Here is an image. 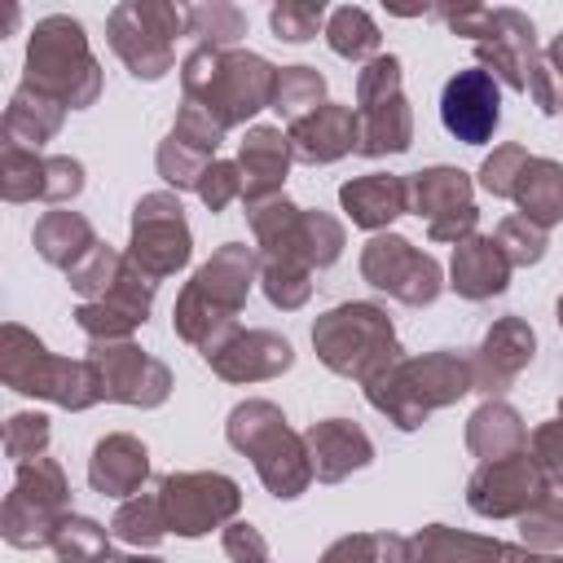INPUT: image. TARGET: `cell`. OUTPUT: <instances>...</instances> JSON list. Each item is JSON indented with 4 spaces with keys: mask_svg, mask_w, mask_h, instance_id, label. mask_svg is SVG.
Wrapping results in <instances>:
<instances>
[{
    "mask_svg": "<svg viewBox=\"0 0 563 563\" xmlns=\"http://www.w3.org/2000/svg\"><path fill=\"white\" fill-rule=\"evenodd\" d=\"M255 277H260V251H251L246 242H224L220 251H211V260H202L194 268V277L176 295L172 330L189 347H198L202 361L216 356L242 330L238 312H242Z\"/></svg>",
    "mask_w": 563,
    "mask_h": 563,
    "instance_id": "cell-1",
    "label": "cell"
},
{
    "mask_svg": "<svg viewBox=\"0 0 563 563\" xmlns=\"http://www.w3.org/2000/svg\"><path fill=\"white\" fill-rule=\"evenodd\" d=\"M466 391H475L471 356L453 347H435L422 356H400L391 369L365 383V400L400 431H418L435 409L457 405Z\"/></svg>",
    "mask_w": 563,
    "mask_h": 563,
    "instance_id": "cell-2",
    "label": "cell"
},
{
    "mask_svg": "<svg viewBox=\"0 0 563 563\" xmlns=\"http://www.w3.org/2000/svg\"><path fill=\"white\" fill-rule=\"evenodd\" d=\"M273 84H277V66H268L260 53H246V48H229V53L194 48L180 62L185 101L202 106L224 132L268 110Z\"/></svg>",
    "mask_w": 563,
    "mask_h": 563,
    "instance_id": "cell-3",
    "label": "cell"
},
{
    "mask_svg": "<svg viewBox=\"0 0 563 563\" xmlns=\"http://www.w3.org/2000/svg\"><path fill=\"white\" fill-rule=\"evenodd\" d=\"M0 383L18 396H35V400H53L70 413L92 409L101 396V378L97 365L88 356H53L44 347L40 334H31L18 321L0 325Z\"/></svg>",
    "mask_w": 563,
    "mask_h": 563,
    "instance_id": "cell-4",
    "label": "cell"
},
{
    "mask_svg": "<svg viewBox=\"0 0 563 563\" xmlns=\"http://www.w3.org/2000/svg\"><path fill=\"white\" fill-rule=\"evenodd\" d=\"M22 84L53 97L66 110H88L101 97V62L88 48V35L75 18L48 13L31 26Z\"/></svg>",
    "mask_w": 563,
    "mask_h": 563,
    "instance_id": "cell-5",
    "label": "cell"
},
{
    "mask_svg": "<svg viewBox=\"0 0 563 563\" xmlns=\"http://www.w3.org/2000/svg\"><path fill=\"white\" fill-rule=\"evenodd\" d=\"M224 440L242 457L255 462L260 484L273 497H282V501H295L317 479L303 435L286 422V413L273 400H242V405H233L229 422H224Z\"/></svg>",
    "mask_w": 563,
    "mask_h": 563,
    "instance_id": "cell-6",
    "label": "cell"
},
{
    "mask_svg": "<svg viewBox=\"0 0 563 563\" xmlns=\"http://www.w3.org/2000/svg\"><path fill=\"white\" fill-rule=\"evenodd\" d=\"M312 347L330 374L356 378L361 387L405 356L391 317L369 299H347L321 312L312 321Z\"/></svg>",
    "mask_w": 563,
    "mask_h": 563,
    "instance_id": "cell-7",
    "label": "cell"
},
{
    "mask_svg": "<svg viewBox=\"0 0 563 563\" xmlns=\"http://www.w3.org/2000/svg\"><path fill=\"white\" fill-rule=\"evenodd\" d=\"M246 224L255 233L260 260H299L308 268H330L347 246V233L330 211L295 207L286 194L246 202Z\"/></svg>",
    "mask_w": 563,
    "mask_h": 563,
    "instance_id": "cell-8",
    "label": "cell"
},
{
    "mask_svg": "<svg viewBox=\"0 0 563 563\" xmlns=\"http://www.w3.org/2000/svg\"><path fill=\"white\" fill-rule=\"evenodd\" d=\"M66 515H70V479L62 462H53L48 453L35 462H18L13 488L0 506V537L13 550H40L53 545V532Z\"/></svg>",
    "mask_w": 563,
    "mask_h": 563,
    "instance_id": "cell-9",
    "label": "cell"
},
{
    "mask_svg": "<svg viewBox=\"0 0 563 563\" xmlns=\"http://www.w3.org/2000/svg\"><path fill=\"white\" fill-rule=\"evenodd\" d=\"M356 154L383 158V154H405L413 145V110L400 88V57L378 53L356 70Z\"/></svg>",
    "mask_w": 563,
    "mask_h": 563,
    "instance_id": "cell-10",
    "label": "cell"
},
{
    "mask_svg": "<svg viewBox=\"0 0 563 563\" xmlns=\"http://www.w3.org/2000/svg\"><path fill=\"white\" fill-rule=\"evenodd\" d=\"M185 31V9L163 0H123L106 18L114 57L136 79H163L176 66V35Z\"/></svg>",
    "mask_w": 563,
    "mask_h": 563,
    "instance_id": "cell-11",
    "label": "cell"
},
{
    "mask_svg": "<svg viewBox=\"0 0 563 563\" xmlns=\"http://www.w3.org/2000/svg\"><path fill=\"white\" fill-rule=\"evenodd\" d=\"M194 255V233L185 220V207L172 189L141 194L132 207V238H128V260L150 273L154 282L180 273Z\"/></svg>",
    "mask_w": 563,
    "mask_h": 563,
    "instance_id": "cell-12",
    "label": "cell"
},
{
    "mask_svg": "<svg viewBox=\"0 0 563 563\" xmlns=\"http://www.w3.org/2000/svg\"><path fill=\"white\" fill-rule=\"evenodd\" d=\"M361 277L374 286V290H387L396 303L405 308H427L440 299V290L449 286L444 282V268L435 255L418 251L409 238L400 233H374L365 246H361Z\"/></svg>",
    "mask_w": 563,
    "mask_h": 563,
    "instance_id": "cell-13",
    "label": "cell"
},
{
    "mask_svg": "<svg viewBox=\"0 0 563 563\" xmlns=\"http://www.w3.org/2000/svg\"><path fill=\"white\" fill-rule=\"evenodd\" d=\"M158 497L176 537H207L211 528L233 523V515L242 510L238 479L220 471H172L158 479Z\"/></svg>",
    "mask_w": 563,
    "mask_h": 563,
    "instance_id": "cell-14",
    "label": "cell"
},
{
    "mask_svg": "<svg viewBox=\"0 0 563 563\" xmlns=\"http://www.w3.org/2000/svg\"><path fill=\"white\" fill-rule=\"evenodd\" d=\"M471 176L462 167H422L409 176V211L427 220V238L431 242H466L479 224L475 198H471Z\"/></svg>",
    "mask_w": 563,
    "mask_h": 563,
    "instance_id": "cell-15",
    "label": "cell"
},
{
    "mask_svg": "<svg viewBox=\"0 0 563 563\" xmlns=\"http://www.w3.org/2000/svg\"><path fill=\"white\" fill-rule=\"evenodd\" d=\"M88 361L97 365L101 378V396L114 405H132V409H158L172 396V369L150 356L145 347H136L132 339L119 343H88Z\"/></svg>",
    "mask_w": 563,
    "mask_h": 563,
    "instance_id": "cell-16",
    "label": "cell"
},
{
    "mask_svg": "<svg viewBox=\"0 0 563 563\" xmlns=\"http://www.w3.org/2000/svg\"><path fill=\"white\" fill-rule=\"evenodd\" d=\"M545 471L532 462V453H515L501 462H479L466 479V506L479 519H519L537 506L545 493Z\"/></svg>",
    "mask_w": 563,
    "mask_h": 563,
    "instance_id": "cell-17",
    "label": "cell"
},
{
    "mask_svg": "<svg viewBox=\"0 0 563 563\" xmlns=\"http://www.w3.org/2000/svg\"><path fill=\"white\" fill-rule=\"evenodd\" d=\"M128 255V251H123ZM154 290L158 282L150 273H141L132 260L123 264L119 282L101 295V299H88L75 308V325L88 334V343H119V339H132L136 325H145L150 317V303H154Z\"/></svg>",
    "mask_w": 563,
    "mask_h": 563,
    "instance_id": "cell-18",
    "label": "cell"
},
{
    "mask_svg": "<svg viewBox=\"0 0 563 563\" xmlns=\"http://www.w3.org/2000/svg\"><path fill=\"white\" fill-rule=\"evenodd\" d=\"M440 123L462 145L493 141V132L501 123V84L479 66L457 70L440 92Z\"/></svg>",
    "mask_w": 563,
    "mask_h": 563,
    "instance_id": "cell-19",
    "label": "cell"
},
{
    "mask_svg": "<svg viewBox=\"0 0 563 563\" xmlns=\"http://www.w3.org/2000/svg\"><path fill=\"white\" fill-rule=\"evenodd\" d=\"M541 62L537 31L519 9H493L484 40L475 44V66L488 70L501 88L528 92V70Z\"/></svg>",
    "mask_w": 563,
    "mask_h": 563,
    "instance_id": "cell-20",
    "label": "cell"
},
{
    "mask_svg": "<svg viewBox=\"0 0 563 563\" xmlns=\"http://www.w3.org/2000/svg\"><path fill=\"white\" fill-rule=\"evenodd\" d=\"M532 356H537V330L523 317H515V312L510 317H497L484 330V339H479V347L471 356L475 391H484L493 400L497 391H506L532 365Z\"/></svg>",
    "mask_w": 563,
    "mask_h": 563,
    "instance_id": "cell-21",
    "label": "cell"
},
{
    "mask_svg": "<svg viewBox=\"0 0 563 563\" xmlns=\"http://www.w3.org/2000/svg\"><path fill=\"white\" fill-rule=\"evenodd\" d=\"M356 136H361L356 106H339V101H325V106H317L312 114H303L299 123L286 128L295 163H308V167L339 163L343 154L356 150Z\"/></svg>",
    "mask_w": 563,
    "mask_h": 563,
    "instance_id": "cell-22",
    "label": "cell"
},
{
    "mask_svg": "<svg viewBox=\"0 0 563 563\" xmlns=\"http://www.w3.org/2000/svg\"><path fill=\"white\" fill-rule=\"evenodd\" d=\"M207 365L224 383H264L295 365V347L277 330H238L216 356H207Z\"/></svg>",
    "mask_w": 563,
    "mask_h": 563,
    "instance_id": "cell-23",
    "label": "cell"
},
{
    "mask_svg": "<svg viewBox=\"0 0 563 563\" xmlns=\"http://www.w3.org/2000/svg\"><path fill=\"white\" fill-rule=\"evenodd\" d=\"M303 444H308L317 484H339L352 471L374 462V440L352 418H321V422H312L303 431Z\"/></svg>",
    "mask_w": 563,
    "mask_h": 563,
    "instance_id": "cell-24",
    "label": "cell"
},
{
    "mask_svg": "<svg viewBox=\"0 0 563 563\" xmlns=\"http://www.w3.org/2000/svg\"><path fill=\"white\" fill-rule=\"evenodd\" d=\"M295 154L282 128L273 123H255L246 128V136L238 141V172H242V202H260L282 194V180L290 172Z\"/></svg>",
    "mask_w": 563,
    "mask_h": 563,
    "instance_id": "cell-25",
    "label": "cell"
},
{
    "mask_svg": "<svg viewBox=\"0 0 563 563\" xmlns=\"http://www.w3.org/2000/svg\"><path fill=\"white\" fill-rule=\"evenodd\" d=\"M339 207L347 211L356 229L387 233V224L409 211V176H391V172L352 176L339 185Z\"/></svg>",
    "mask_w": 563,
    "mask_h": 563,
    "instance_id": "cell-26",
    "label": "cell"
},
{
    "mask_svg": "<svg viewBox=\"0 0 563 563\" xmlns=\"http://www.w3.org/2000/svg\"><path fill=\"white\" fill-rule=\"evenodd\" d=\"M150 479V449L128 435V431H110L92 444V457H88V484L92 493L101 497H136Z\"/></svg>",
    "mask_w": 563,
    "mask_h": 563,
    "instance_id": "cell-27",
    "label": "cell"
},
{
    "mask_svg": "<svg viewBox=\"0 0 563 563\" xmlns=\"http://www.w3.org/2000/svg\"><path fill=\"white\" fill-rule=\"evenodd\" d=\"M449 286L471 303H484V299L501 295L510 286V260L497 246V238L471 233L466 242H457L453 260H449Z\"/></svg>",
    "mask_w": 563,
    "mask_h": 563,
    "instance_id": "cell-28",
    "label": "cell"
},
{
    "mask_svg": "<svg viewBox=\"0 0 563 563\" xmlns=\"http://www.w3.org/2000/svg\"><path fill=\"white\" fill-rule=\"evenodd\" d=\"M466 449L479 462H501L515 453H528V422L515 405L506 400H484L471 418H466Z\"/></svg>",
    "mask_w": 563,
    "mask_h": 563,
    "instance_id": "cell-29",
    "label": "cell"
},
{
    "mask_svg": "<svg viewBox=\"0 0 563 563\" xmlns=\"http://www.w3.org/2000/svg\"><path fill=\"white\" fill-rule=\"evenodd\" d=\"M31 242L40 251V260L53 264V268H62V273H70L75 264H84L101 246L97 233H92V224L79 211H66V207L44 211L35 220V229H31Z\"/></svg>",
    "mask_w": 563,
    "mask_h": 563,
    "instance_id": "cell-30",
    "label": "cell"
},
{
    "mask_svg": "<svg viewBox=\"0 0 563 563\" xmlns=\"http://www.w3.org/2000/svg\"><path fill=\"white\" fill-rule=\"evenodd\" d=\"M62 119H66V106H57L53 97H44V92L18 84L13 97H9V106H4L0 132H4V145L40 150V145H48V141L62 132Z\"/></svg>",
    "mask_w": 563,
    "mask_h": 563,
    "instance_id": "cell-31",
    "label": "cell"
},
{
    "mask_svg": "<svg viewBox=\"0 0 563 563\" xmlns=\"http://www.w3.org/2000/svg\"><path fill=\"white\" fill-rule=\"evenodd\" d=\"M501 541L484 532H462L449 523H427L409 537V563H497Z\"/></svg>",
    "mask_w": 563,
    "mask_h": 563,
    "instance_id": "cell-32",
    "label": "cell"
},
{
    "mask_svg": "<svg viewBox=\"0 0 563 563\" xmlns=\"http://www.w3.org/2000/svg\"><path fill=\"white\" fill-rule=\"evenodd\" d=\"M510 202L519 207L523 220L550 229L563 220V163L554 158H528V167L515 180Z\"/></svg>",
    "mask_w": 563,
    "mask_h": 563,
    "instance_id": "cell-33",
    "label": "cell"
},
{
    "mask_svg": "<svg viewBox=\"0 0 563 563\" xmlns=\"http://www.w3.org/2000/svg\"><path fill=\"white\" fill-rule=\"evenodd\" d=\"M167 510H163V497L158 488L154 493H136L128 501H119L114 519H110V537L123 541V545H136V550H154L163 537H167Z\"/></svg>",
    "mask_w": 563,
    "mask_h": 563,
    "instance_id": "cell-34",
    "label": "cell"
},
{
    "mask_svg": "<svg viewBox=\"0 0 563 563\" xmlns=\"http://www.w3.org/2000/svg\"><path fill=\"white\" fill-rule=\"evenodd\" d=\"M325 44H330V53H339V57L365 66V62L378 57L383 35H378V22H374L361 4H343V9H334V13L325 18Z\"/></svg>",
    "mask_w": 563,
    "mask_h": 563,
    "instance_id": "cell-35",
    "label": "cell"
},
{
    "mask_svg": "<svg viewBox=\"0 0 563 563\" xmlns=\"http://www.w3.org/2000/svg\"><path fill=\"white\" fill-rule=\"evenodd\" d=\"M185 35H194L198 48L229 53V48L246 35V13H242L238 4H224V0L189 4V9H185Z\"/></svg>",
    "mask_w": 563,
    "mask_h": 563,
    "instance_id": "cell-36",
    "label": "cell"
},
{
    "mask_svg": "<svg viewBox=\"0 0 563 563\" xmlns=\"http://www.w3.org/2000/svg\"><path fill=\"white\" fill-rule=\"evenodd\" d=\"M317 106H325V75L317 66H282L277 84H273V106L268 110H277L286 123H299Z\"/></svg>",
    "mask_w": 563,
    "mask_h": 563,
    "instance_id": "cell-37",
    "label": "cell"
},
{
    "mask_svg": "<svg viewBox=\"0 0 563 563\" xmlns=\"http://www.w3.org/2000/svg\"><path fill=\"white\" fill-rule=\"evenodd\" d=\"M44 172L48 154L22 150V145H0V198L4 202H44Z\"/></svg>",
    "mask_w": 563,
    "mask_h": 563,
    "instance_id": "cell-38",
    "label": "cell"
},
{
    "mask_svg": "<svg viewBox=\"0 0 563 563\" xmlns=\"http://www.w3.org/2000/svg\"><path fill=\"white\" fill-rule=\"evenodd\" d=\"M519 541L537 554L563 550V479H545V493L528 515H519Z\"/></svg>",
    "mask_w": 563,
    "mask_h": 563,
    "instance_id": "cell-39",
    "label": "cell"
},
{
    "mask_svg": "<svg viewBox=\"0 0 563 563\" xmlns=\"http://www.w3.org/2000/svg\"><path fill=\"white\" fill-rule=\"evenodd\" d=\"M317 563H409V537L396 532H347L325 545Z\"/></svg>",
    "mask_w": 563,
    "mask_h": 563,
    "instance_id": "cell-40",
    "label": "cell"
},
{
    "mask_svg": "<svg viewBox=\"0 0 563 563\" xmlns=\"http://www.w3.org/2000/svg\"><path fill=\"white\" fill-rule=\"evenodd\" d=\"M53 554L57 559H70V563H101V559L114 554L110 550V528H101L97 519L70 510L57 523V532H53Z\"/></svg>",
    "mask_w": 563,
    "mask_h": 563,
    "instance_id": "cell-41",
    "label": "cell"
},
{
    "mask_svg": "<svg viewBox=\"0 0 563 563\" xmlns=\"http://www.w3.org/2000/svg\"><path fill=\"white\" fill-rule=\"evenodd\" d=\"M260 286H264L273 308L295 312L312 295V268L299 260H260Z\"/></svg>",
    "mask_w": 563,
    "mask_h": 563,
    "instance_id": "cell-42",
    "label": "cell"
},
{
    "mask_svg": "<svg viewBox=\"0 0 563 563\" xmlns=\"http://www.w3.org/2000/svg\"><path fill=\"white\" fill-rule=\"evenodd\" d=\"M123 264H128V255L123 251H114V246H97L84 264H75L66 277H70V290L79 295V303H88V299H101L114 282H119V273H123Z\"/></svg>",
    "mask_w": 563,
    "mask_h": 563,
    "instance_id": "cell-43",
    "label": "cell"
},
{
    "mask_svg": "<svg viewBox=\"0 0 563 563\" xmlns=\"http://www.w3.org/2000/svg\"><path fill=\"white\" fill-rule=\"evenodd\" d=\"M48 440H53L48 413H40V409H18V413H9V422H4V457H13V462H35V457L48 453Z\"/></svg>",
    "mask_w": 563,
    "mask_h": 563,
    "instance_id": "cell-44",
    "label": "cell"
},
{
    "mask_svg": "<svg viewBox=\"0 0 563 563\" xmlns=\"http://www.w3.org/2000/svg\"><path fill=\"white\" fill-rule=\"evenodd\" d=\"M325 4L321 0H277L273 9H268V26H273V35L277 40H286V44H303V40H312L317 31H325Z\"/></svg>",
    "mask_w": 563,
    "mask_h": 563,
    "instance_id": "cell-45",
    "label": "cell"
},
{
    "mask_svg": "<svg viewBox=\"0 0 563 563\" xmlns=\"http://www.w3.org/2000/svg\"><path fill=\"white\" fill-rule=\"evenodd\" d=\"M216 158H207V154H198V150H189V145H180L176 136H167V141H158V154H154V167H158V176L180 194V189H198V180H202V172L211 167Z\"/></svg>",
    "mask_w": 563,
    "mask_h": 563,
    "instance_id": "cell-46",
    "label": "cell"
},
{
    "mask_svg": "<svg viewBox=\"0 0 563 563\" xmlns=\"http://www.w3.org/2000/svg\"><path fill=\"white\" fill-rule=\"evenodd\" d=\"M493 238H497V246L506 251L510 268H532V264H541V255H545V229L532 224V220H523V216H506Z\"/></svg>",
    "mask_w": 563,
    "mask_h": 563,
    "instance_id": "cell-47",
    "label": "cell"
},
{
    "mask_svg": "<svg viewBox=\"0 0 563 563\" xmlns=\"http://www.w3.org/2000/svg\"><path fill=\"white\" fill-rule=\"evenodd\" d=\"M528 158H532V154H528L519 141L497 145V150L479 163V189H484V194H493V198H510V194H515L519 172L528 167Z\"/></svg>",
    "mask_w": 563,
    "mask_h": 563,
    "instance_id": "cell-48",
    "label": "cell"
},
{
    "mask_svg": "<svg viewBox=\"0 0 563 563\" xmlns=\"http://www.w3.org/2000/svg\"><path fill=\"white\" fill-rule=\"evenodd\" d=\"M167 136H176L180 145H189V150H198V154H207V158H216V150L224 145V128H220L202 106H194V101H180L176 123H172Z\"/></svg>",
    "mask_w": 563,
    "mask_h": 563,
    "instance_id": "cell-49",
    "label": "cell"
},
{
    "mask_svg": "<svg viewBox=\"0 0 563 563\" xmlns=\"http://www.w3.org/2000/svg\"><path fill=\"white\" fill-rule=\"evenodd\" d=\"M194 194L202 198V207H207V211H224L233 198H242V172H238V163L216 158V163L202 172V180H198V189H194Z\"/></svg>",
    "mask_w": 563,
    "mask_h": 563,
    "instance_id": "cell-50",
    "label": "cell"
},
{
    "mask_svg": "<svg viewBox=\"0 0 563 563\" xmlns=\"http://www.w3.org/2000/svg\"><path fill=\"white\" fill-rule=\"evenodd\" d=\"M528 453L550 479H563V400H559V418L528 431Z\"/></svg>",
    "mask_w": 563,
    "mask_h": 563,
    "instance_id": "cell-51",
    "label": "cell"
},
{
    "mask_svg": "<svg viewBox=\"0 0 563 563\" xmlns=\"http://www.w3.org/2000/svg\"><path fill=\"white\" fill-rule=\"evenodd\" d=\"M84 189V163L70 154H48V172H44V202L62 207L70 198H79Z\"/></svg>",
    "mask_w": 563,
    "mask_h": 563,
    "instance_id": "cell-52",
    "label": "cell"
},
{
    "mask_svg": "<svg viewBox=\"0 0 563 563\" xmlns=\"http://www.w3.org/2000/svg\"><path fill=\"white\" fill-rule=\"evenodd\" d=\"M220 545H224V554H229L233 563H273V559H268V541H264V532H260L255 523H246V519L224 523Z\"/></svg>",
    "mask_w": 563,
    "mask_h": 563,
    "instance_id": "cell-53",
    "label": "cell"
},
{
    "mask_svg": "<svg viewBox=\"0 0 563 563\" xmlns=\"http://www.w3.org/2000/svg\"><path fill=\"white\" fill-rule=\"evenodd\" d=\"M497 563H541V554H537V550H528L523 541H519V545H506V541H501Z\"/></svg>",
    "mask_w": 563,
    "mask_h": 563,
    "instance_id": "cell-54",
    "label": "cell"
},
{
    "mask_svg": "<svg viewBox=\"0 0 563 563\" xmlns=\"http://www.w3.org/2000/svg\"><path fill=\"white\" fill-rule=\"evenodd\" d=\"M545 57V66H550V75L559 79V88H563V35H554V44L541 53Z\"/></svg>",
    "mask_w": 563,
    "mask_h": 563,
    "instance_id": "cell-55",
    "label": "cell"
},
{
    "mask_svg": "<svg viewBox=\"0 0 563 563\" xmlns=\"http://www.w3.org/2000/svg\"><path fill=\"white\" fill-rule=\"evenodd\" d=\"M123 563H163V559H158V554H128Z\"/></svg>",
    "mask_w": 563,
    "mask_h": 563,
    "instance_id": "cell-56",
    "label": "cell"
},
{
    "mask_svg": "<svg viewBox=\"0 0 563 563\" xmlns=\"http://www.w3.org/2000/svg\"><path fill=\"white\" fill-rule=\"evenodd\" d=\"M128 554H110V559H101V563H123ZM57 563H70V559H57Z\"/></svg>",
    "mask_w": 563,
    "mask_h": 563,
    "instance_id": "cell-57",
    "label": "cell"
},
{
    "mask_svg": "<svg viewBox=\"0 0 563 563\" xmlns=\"http://www.w3.org/2000/svg\"><path fill=\"white\" fill-rule=\"evenodd\" d=\"M541 563H563V554H541Z\"/></svg>",
    "mask_w": 563,
    "mask_h": 563,
    "instance_id": "cell-58",
    "label": "cell"
},
{
    "mask_svg": "<svg viewBox=\"0 0 563 563\" xmlns=\"http://www.w3.org/2000/svg\"><path fill=\"white\" fill-rule=\"evenodd\" d=\"M554 312H559V330H563V295H559V303H554Z\"/></svg>",
    "mask_w": 563,
    "mask_h": 563,
    "instance_id": "cell-59",
    "label": "cell"
},
{
    "mask_svg": "<svg viewBox=\"0 0 563 563\" xmlns=\"http://www.w3.org/2000/svg\"><path fill=\"white\" fill-rule=\"evenodd\" d=\"M559 114H563V110H559Z\"/></svg>",
    "mask_w": 563,
    "mask_h": 563,
    "instance_id": "cell-60",
    "label": "cell"
}]
</instances>
